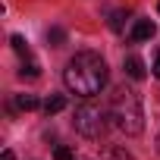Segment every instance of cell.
I'll return each mask as SVG.
<instances>
[{
    "label": "cell",
    "mask_w": 160,
    "mask_h": 160,
    "mask_svg": "<svg viewBox=\"0 0 160 160\" xmlns=\"http://www.w3.org/2000/svg\"><path fill=\"white\" fill-rule=\"evenodd\" d=\"M107 75H110V72H107V63H104L101 53H94V50H78V53L66 63V69H63V82H66V88H69L72 94H78V98H94V94L104 91Z\"/></svg>",
    "instance_id": "obj_1"
},
{
    "label": "cell",
    "mask_w": 160,
    "mask_h": 160,
    "mask_svg": "<svg viewBox=\"0 0 160 160\" xmlns=\"http://www.w3.org/2000/svg\"><path fill=\"white\" fill-rule=\"evenodd\" d=\"M110 119H113V126H116L119 132L138 135V132L144 129V113H141L138 94L129 91V88H119V91L113 94V101H110Z\"/></svg>",
    "instance_id": "obj_2"
},
{
    "label": "cell",
    "mask_w": 160,
    "mask_h": 160,
    "mask_svg": "<svg viewBox=\"0 0 160 160\" xmlns=\"http://www.w3.org/2000/svg\"><path fill=\"white\" fill-rule=\"evenodd\" d=\"M72 126H75V132L82 135V138H91V141H94V138L104 135L107 116H104V110L94 107V104H78L75 113H72Z\"/></svg>",
    "instance_id": "obj_3"
},
{
    "label": "cell",
    "mask_w": 160,
    "mask_h": 160,
    "mask_svg": "<svg viewBox=\"0 0 160 160\" xmlns=\"http://www.w3.org/2000/svg\"><path fill=\"white\" fill-rule=\"evenodd\" d=\"M122 69H126V75H129V78H135V82H141V78L148 75V69H144V60H141V57H126Z\"/></svg>",
    "instance_id": "obj_4"
},
{
    "label": "cell",
    "mask_w": 160,
    "mask_h": 160,
    "mask_svg": "<svg viewBox=\"0 0 160 160\" xmlns=\"http://www.w3.org/2000/svg\"><path fill=\"white\" fill-rule=\"evenodd\" d=\"M154 35H157V25L151 19H138L135 28H132V41H151Z\"/></svg>",
    "instance_id": "obj_5"
},
{
    "label": "cell",
    "mask_w": 160,
    "mask_h": 160,
    "mask_svg": "<svg viewBox=\"0 0 160 160\" xmlns=\"http://www.w3.org/2000/svg\"><path fill=\"white\" fill-rule=\"evenodd\" d=\"M66 107V94H50L47 101H44V113L47 116H53V113H60Z\"/></svg>",
    "instance_id": "obj_6"
},
{
    "label": "cell",
    "mask_w": 160,
    "mask_h": 160,
    "mask_svg": "<svg viewBox=\"0 0 160 160\" xmlns=\"http://www.w3.org/2000/svg\"><path fill=\"white\" fill-rule=\"evenodd\" d=\"M19 75H22V78H38V75H41V66H38V63H35L32 57H25V63H22Z\"/></svg>",
    "instance_id": "obj_7"
},
{
    "label": "cell",
    "mask_w": 160,
    "mask_h": 160,
    "mask_svg": "<svg viewBox=\"0 0 160 160\" xmlns=\"http://www.w3.org/2000/svg\"><path fill=\"white\" fill-rule=\"evenodd\" d=\"M47 41H50V47H63L66 44V32L53 25V28H47Z\"/></svg>",
    "instance_id": "obj_8"
},
{
    "label": "cell",
    "mask_w": 160,
    "mask_h": 160,
    "mask_svg": "<svg viewBox=\"0 0 160 160\" xmlns=\"http://www.w3.org/2000/svg\"><path fill=\"white\" fill-rule=\"evenodd\" d=\"M16 107H19V110H38L41 104H38L35 94H19V98H16Z\"/></svg>",
    "instance_id": "obj_9"
},
{
    "label": "cell",
    "mask_w": 160,
    "mask_h": 160,
    "mask_svg": "<svg viewBox=\"0 0 160 160\" xmlns=\"http://www.w3.org/2000/svg\"><path fill=\"white\" fill-rule=\"evenodd\" d=\"M10 44H13V50H16L19 57H32V50H28V44H25V38H22V35H13V38H10Z\"/></svg>",
    "instance_id": "obj_10"
},
{
    "label": "cell",
    "mask_w": 160,
    "mask_h": 160,
    "mask_svg": "<svg viewBox=\"0 0 160 160\" xmlns=\"http://www.w3.org/2000/svg\"><path fill=\"white\" fill-rule=\"evenodd\" d=\"M126 19H129V13H126V10H116V13L110 16V28H113V32H122V22H126Z\"/></svg>",
    "instance_id": "obj_11"
},
{
    "label": "cell",
    "mask_w": 160,
    "mask_h": 160,
    "mask_svg": "<svg viewBox=\"0 0 160 160\" xmlns=\"http://www.w3.org/2000/svg\"><path fill=\"white\" fill-rule=\"evenodd\" d=\"M53 160H75V151L66 148V144H60V148L53 151Z\"/></svg>",
    "instance_id": "obj_12"
},
{
    "label": "cell",
    "mask_w": 160,
    "mask_h": 160,
    "mask_svg": "<svg viewBox=\"0 0 160 160\" xmlns=\"http://www.w3.org/2000/svg\"><path fill=\"white\" fill-rule=\"evenodd\" d=\"M104 160H135V157H132V154H126V151H122V148H110V151H107V157H104Z\"/></svg>",
    "instance_id": "obj_13"
},
{
    "label": "cell",
    "mask_w": 160,
    "mask_h": 160,
    "mask_svg": "<svg viewBox=\"0 0 160 160\" xmlns=\"http://www.w3.org/2000/svg\"><path fill=\"white\" fill-rule=\"evenodd\" d=\"M151 69H154V75L160 78V50H157V60H154V66H151Z\"/></svg>",
    "instance_id": "obj_14"
},
{
    "label": "cell",
    "mask_w": 160,
    "mask_h": 160,
    "mask_svg": "<svg viewBox=\"0 0 160 160\" xmlns=\"http://www.w3.org/2000/svg\"><path fill=\"white\" fill-rule=\"evenodd\" d=\"M0 160H16V154H13V151H3V154H0Z\"/></svg>",
    "instance_id": "obj_15"
},
{
    "label": "cell",
    "mask_w": 160,
    "mask_h": 160,
    "mask_svg": "<svg viewBox=\"0 0 160 160\" xmlns=\"http://www.w3.org/2000/svg\"><path fill=\"white\" fill-rule=\"evenodd\" d=\"M157 151H160V135H157Z\"/></svg>",
    "instance_id": "obj_16"
},
{
    "label": "cell",
    "mask_w": 160,
    "mask_h": 160,
    "mask_svg": "<svg viewBox=\"0 0 160 160\" xmlns=\"http://www.w3.org/2000/svg\"><path fill=\"white\" fill-rule=\"evenodd\" d=\"M157 10H160V3H157Z\"/></svg>",
    "instance_id": "obj_17"
}]
</instances>
